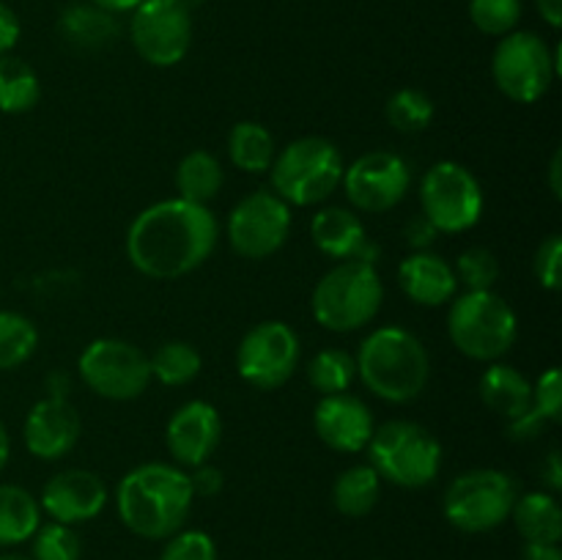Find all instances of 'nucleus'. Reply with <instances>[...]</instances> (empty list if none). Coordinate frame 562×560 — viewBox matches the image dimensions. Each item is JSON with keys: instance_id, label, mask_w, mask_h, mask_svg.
I'll return each mask as SVG.
<instances>
[{"instance_id": "1", "label": "nucleus", "mask_w": 562, "mask_h": 560, "mask_svg": "<svg viewBox=\"0 0 562 560\" xmlns=\"http://www.w3.org/2000/svg\"><path fill=\"white\" fill-rule=\"evenodd\" d=\"M220 225L212 209L184 198L151 203L126 234L132 267L151 280H176L201 267L217 247Z\"/></svg>"}, {"instance_id": "2", "label": "nucleus", "mask_w": 562, "mask_h": 560, "mask_svg": "<svg viewBox=\"0 0 562 560\" xmlns=\"http://www.w3.org/2000/svg\"><path fill=\"white\" fill-rule=\"evenodd\" d=\"M192 492L190 475L176 464L148 461L126 472L115 489V508L121 522L135 536L165 541L190 519Z\"/></svg>"}, {"instance_id": "3", "label": "nucleus", "mask_w": 562, "mask_h": 560, "mask_svg": "<svg viewBox=\"0 0 562 560\" xmlns=\"http://www.w3.org/2000/svg\"><path fill=\"white\" fill-rule=\"evenodd\" d=\"M357 377L390 404H409L426 390L431 357L417 335L404 327H379L360 344L355 357Z\"/></svg>"}, {"instance_id": "4", "label": "nucleus", "mask_w": 562, "mask_h": 560, "mask_svg": "<svg viewBox=\"0 0 562 560\" xmlns=\"http://www.w3.org/2000/svg\"><path fill=\"white\" fill-rule=\"evenodd\" d=\"M382 300L384 285L376 264L340 261L316 283L311 311L329 333H355L376 318Z\"/></svg>"}, {"instance_id": "5", "label": "nucleus", "mask_w": 562, "mask_h": 560, "mask_svg": "<svg viewBox=\"0 0 562 560\" xmlns=\"http://www.w3.org/2000/svg\"><path fill=\"white\" fill-rule=\"evenodd\" d=\"M344 154L327 137H300L291 141L274 157L269 176L272 192L294 206H316L327 201L344 181Z\"/></svg>"}, {"instance_id": "6", "label": "nucleus", "mask_w": 562, "mask_h": 560, "mask_svg": "<svg viewBox=\"0 0 562 560\" xmlns=\"http://www.w3.org/2000/svg\"><path fill=\"white\" fill-rule=\"evenodd\" d=\"M379 478L401 489H423L442 470V445L415 421H387L373 428L368 443Z\"/></svg>"}, {"instance_id": "7", "label": "nucleus", "mask_w": 562, "mask_h": 560, "mask_svg": "<svg viewBox=\"0 0 562 560\" xmlns=\"http://www.w3.org/2000/svg\"><path fill=\"white\" fill-rule=\"evenodd\" d=\"M448 333L461 355L481 362H497L516 344L519 318L514 307L494 291H464L450 305Z\"/></svg>"}, {"instance_id": "8", "label": "nucleus", "mask_w": 562, "mask_h": 560, "mask_svg": "<svg viewBox=\"0 0 562 560\" xmlns=\"http://www.w3.org/2000/svg\"><path fill=\"white\" fill-rule=\"evenodd\" d=\"M519 486L503 470H467L445 489V519L461 533H488L510 519Z\"/></svg>"}, {"instance_id": "9", "label": "nucleus", "mask_w": 562, "mask_h": 560, "mask_svg": "<svg viewBox=\"0 0 562 560\" xmlns=\"http://www.w3.org/2000/svg\"><path fill=\"white\" fill-rule=\"evenodd\" d=\"M560 71V53L538 33L510 31L499 38L492 58V75L499 91L519 104L543 99Z\"/></svg>"}, {"instance_id": "10", "label": "nucleus", "mask_w": 562, "mask_h": 560, "mask_svg": "<svg viewBox=\"0 0 562 560\" xmlns=\"http://www.w3.org/2000/svg\"><path fill=\"white\" fill-rule=\"evenodd\" d=\"M420 206L439 234H464L483 217V187L464 165L442 159L423 176Z\"/></svg>"}, {"instance_id": "11", "label": "nucleus", "mask_w": 562, "mask_h": 560, "mask_svg": "<svg viewBox=\"0 0 562 560\" xmlns=\"http://www.w3.org/2000/svg\"><path fill=\"white\" fill-rule=\"evenodd\" d=\"M77 371L88 390L108 401H132L151 384L148 357L121 338H97L82 349Z\"/></svg>"}, {"instance_id": "12", "label": "nucleus", "mask_w": 562, "mask_h": 560, "mask_svg": "<svg viewBox=\"0 0 562 560\" xmlns=\"http://www.w3.org/2000/svg\"><path fill=\"white\" fill-rule=\"evenodd\" d=\"M130 36L146 64L168 69L192 44V11L184 0H143L132 11Z\"/></svg>"}, {"instance_id": "13", "label": "nucleus", "mask_w": 562, "mask_h": 560, "mask_svg": "<svg viewBox=\"0 0 562 560\" xmlns=\"http://www.w3.org/2000/svg\"><path fill=\"white\" fill-rule=\"evenodd\" d=\"M302 344L285 322H261L241 338L236 349V371L256 390H278L294 377Z\"/></svg>"}, {"instance_id": "14", "label": "nucleus", "mask_w": 562, "mask_h": 560, "mask_svg": "<svg viewBox=\"0 0 562 560\" xmlns=\"http://www.w3.org/2000/svg\"><path fill=\"white\" fill-rule=\"evenodd\" d=\"M291 234V206L272 190L241 198L228 217V242L241 258H269Z\"/></svg>"}, {"instance_id": "15", "label": "nucleus", "mask_w": 562, "mask_h": 560, "mask_svg": "<svg viewBox=\"0 0 562 560\" xmlns=\"http://www.w3.org/2000/svg\"><path fill=\"white\" fill-rule=\"evenodd\" d=\"M409 165L393 152H368L344 170V190L351 206L368 214H382L398 206L409 192Z\"/></svg>"}, {"instance_id": "16", "label": "nucleus", "mask_w": 562, "mask_h": 560, "mask_svg": "<svg viewBox=\"0 0 562 560\" xmlns=\"http://www.w3.org/2000/svg\"><path fill=\"white\" fill-rule=\"evenodd\" d=\"M38 505L53 522L75 527L102 514L108 505V486L91 470H60L44 483Z\"/></svg>"}, {"instance_id": "17", "label": "nucleus", "mask_w": 562, "mask_h": 560, "mask_svg": "<svg viewBox=\"0 0 562 560\" xmlns=\"http://www.w3.org/2000/svg\"><path fill=\"white\" fill-rule=\"evenodd\" d=\"M220 437H223L220 412L201 399L181 404L170 415L168 428H165V443H168L170 456L181 467H192V470L212 459Z\"/></svg>"}, {"instance_id": "18", "label": "nucleus", "mask_w": 562, "mask_h": 560, "mask_svg": "<svg viewBox=\"0 0 562 560\" xmlns=\"http://www.w3.org/2000/svg\"><path fill=\"white\" fill-rule=\"evenodd\" d=\"M313 428L327 448L338 453H360L373 437V412L351 393L322 395L313 410Z\"/></svg>"}, {"instance_id": "19", "label": "nucleus", "mask_w": 562, "mask_h": 560, "mask_svg": "<svg viewBox=\"0 0 562 560\" xmlns=\"http://www.w3.org/2000/svg\"><path fill=\"white\" fill-rule=\"evenodd\" d=\"M82 423L75 406L58 395H47L31 406L25 417V448L36 459L58 461L71 453L80 439Z\"/></svg>"}, {"instance_id": "20", "label": "nucleus", "mask_w": 562, "mask_h": 560, "mask_svg": "<svg viewBox=\"0 0 562 560\" xmlns=\"http://www.w3.org/2000/svg\"><path fill=\"white\" fill-rule=\"evenodd\" d=\"M311 239L318 250L335 261L376 264V247L366 234V225L344 206H327L313 214Z\"/></svg>"}, {"instance_id": "21", "label": "nucleus", "mask_w": 562, "mask_h": 560, "mask_svg": "<svg viewBox=\"0 0 562 560\" xmlns=\"http://www.w3.org/2000/svg\"><path fill=\"white\" fill-rule=\"evenodd\" d=\"M398 285L417 305L439 307L453 300L456 289H459V278H456L453 267L442 256L417 250L401 261Z\"/></svg>"}, {"instance_id": "22", "label": "nucleus", "mask_w": 562, "mask_h": 560, "mask_svg": "<svg viewBox=\"0 0 562 560\" xmlns=\"http://www.w3.org/2000/svg\"><path fill=\"white\" fill-rule=\"evenodd\" d=\"M477 390H481L483 404L503 415L505 421H516L532 410V384L527 382L525 373L505 362H492L483 371Z\"/></svg>"}, {"instance_id": "23", "label": "nucleus", "mask_w": 562, "mask_h": 560, "mask_svg": "<svg viewBox=\"0 0 562 560\" xmlns=\"http://www.w3.org/2000/svg\"><path fill=\"white\" fill-rule=\"evenodd\" d=\"M510 519L527 544H560L562 508L552 492H527L516 497Z\"/></svg>"}, {"instance_id": "24", "label": "nucleus", "mask_w": 562, "mask_h": 560, "mask_svg": "<svg viewBox=\"0 0 562 560\" xmlns=\"http://www.w3.org/2000/svg\"><path fill=\"white\" fill-rule=\"evenodd\" d=\"M42 525V505L27 489L0 483V547L31 541Z\"/></svg>"}, {"instance_id": "25", "label": "nucleus", "mask_w": 562, "mask_h": 560, "mask_svg": "<svg viewBox=\"0 0 562 560\" xmlns=\"http://www.w3.org/2000/svg\"><path fill=\"white\" fill-rule=\"evenodd\" d=\"M223 165L214 154L203 152H190L176 168V190H179V198L190 203H201L206 206L212 198H217V192L223 190Z\"/></svg>"}, {"instance_id": "26", "label": "nucleus", "mask_w": 562, "mask_h": 560, "mask_svg": "<svg viewBox=\"0 0 562 560\" xmlns=\"http://www.w3.org/2000/svg\"><path fill=\"white\" fill-rule=\"evenodd\" d=\"M228 157L241 173H263L278 157L272 132L258 121H239L228 135Z\"/></svg>"}, {"instance_id": "27", "label": "nucleus", "mask_w": 562, "mask_h": 560, "mask_svg": "<svg viewBox=\"0 0 562 560\" xmlns=\"http://www.w3.org/2000/svg\"><path fill=\"white\" fill-rule=\"evenodd\" d=\"M382 494V478L371 464H357L340 472L333 483V503L344 516H366Z\"/></svg>"}, {"instance_id": "28", "label": "nucleus", "mask_w": 562, "mask_h": 560, "mask_svg": "<svg viewBox=\"0 0 562 560\" xmlns=\"http://www.w3.org/2000/svg\"><path fill=\"white\" fill-rule=\"evenodd\" d=\"M42 82L36 69L14 55H0V113L20 115L36 108Z\"/></svg>"}, {"instance_id": "29", "label": "nucleus", "mask_w": 562, "mask_h": 560, "mask_svg": "<svg viewBox=\"0 0 562 560\" xmlns=\"http://www.w3.org/2000/svg\"><path fill=\"white\" fill-rule=\"evenodd\" d=\"M60 33L69 38L77 47H104L115 38L119 25H115L113 14L93 3H71L69 9L60 14Z\"/></svg>"}, {"instance_id": "30", "label": "nucleus", "mask_w": 562, "mask_h": 560, "mask_svg": "<svg viewBox=\"0 0 562 560\" xmlns=\"http://www.w3.org/2000/svg\"><path fill=\"white\" fill-rule=\"evenodd\" d=\"M148 368H151V379H157L159 384L184 388L201 373L203 360L195 346L187 340H168L148 357Z\"/></svg>"}, {"instance_id": "31", "label": "nucleus", "mask_w": 562, "mask_h": 560, "mask_svg": "<svg viewBox=\"0 0 562 560\" xmlns=\"http://www.w3.org/2000/svg\"><path fill=\"white\" fill-rule=\"evenodd\" d=\"M38 346V329L27 316L0 311V371L25 366Z\"/></svg>"}, {"instance_id": "32", "label": "nucleus", "mask_w": 562, "mask_h": 560, "mask_svg": "<svg viewBox=\"0 0 562 560\" xmlns=\"http://www.w3.org/2000/svg\"><path fill=\"white\" fill-rule=\"evenodd\" d=\"M357 377V362L344 349H324L307 366V382L322 395L346 393Z\"/></svg>"}, {"instance_id": "33", "label": "nucleus", "mask_w": 562, "mask_h": 560, "mask_svg": "<svg viewBox=\"0 0 562 560\" xmlns=\"http://www.w3.org/2000/svg\"><path fill=\"white\" fill-rule=\"evenodd\" d=\"M384 115L398 132H423L434 119V102L417 88H401L387 99Z\"/></svg>"}, {"instance_id": "34", "label": "nucleus", "mask_w": 562, "mask_h": 560, "mask_svg": "<svg viewBox=\"0 0 562 560\" xmlns=\"http://www.w3.org/2000/svg\"><path fill=\"white\" fill-rule=\"evenodd\" d=\"M80 555L82 541L71 525L47 522V525H38L31 538L33 560H80Z\"/></svg>"}, {"instance_id": "35", "label": "nucleus", "mask_w": 562, "mask_h": 560, "mask_svg": "<svg viewBox=\"0 0 562 560\" xmlns=\"http://www.w3.org/2000/svg\"><path fill=\"white\" fill-rule=\"evenodd\" d=\"M470 20L486 36H508L521 20V0H470Z\"/></svg>"}, {"instance_id": "36", "label": "nucleus", "mask_w": 562, "mask_h": 560, "mask_svg": "<svg viewBox=\"0 0 562 560\" xmlns=\"http://www.w3.org/2000/svg\"><path fill=\"white\" fill-rule=\"evenodd\" d=\"M453 272L467 291H492L499 278V261L488 247H470L459 256Z\"/></svg>"}, {"instance_id": "37", "label": "nucleus", "mask_w": 562, "mask_h": 560, "mask_svg": "<svg viewBox=\"0 0 562 560\" xmlns=\"http://www.w3.org/2000/svg\"><path fill=\"white\" fill-rule=\"evenodd\" d=\"M159 560H217V544L209 533L181 527L179 533L165 538Z\"/></svg>"}, {"instance_id": "38", "label": "nucleus", "mask_w": 562, "mask_h": 560, "mask_svg": "<svg viewBox=\"0 0 562 560\" xmlns=\"http://www.w3.org/2000/svg\"><path fill=\"white\" fill-rule=\"evenodd\" d=\"M532 410L547 423L562 421V373L560 368H547L532 384Z\"/></svg>"}, {"instance_id": "39", "label": "nucleus", "mask_w": 562, "mask_h": 560, "mask_svg": "<svg viewBox=\"0 0 562 560\" xmlns=\"http://www.w3.org/2000/svg\"><path fill=\"white\" fill-rule=\"evenodd\" d=\"M532 269H536V280L547 291L560 289V272H562V239L558 234L549 236L547 242H541L536 253V261H532Z\"/></svg>"}, {"instance_id": "40", "label": "nucleus", "mask_w": 562, "mask_h": 560, "mask_svg": "<svg viewBox=\"0 0 562 560\" xmlns=\"http://www.w3.org/2000/svg\"><path fill=\"white\" fill-rule=\"evenodd\" d=\"M190 483H192V492L195 494L214 497V494H220V489H223V472L212 464H201V467H195V472L190 475Z\"/></svg>"}, {"instance_id": "41", "label": "nucleus", "mask_w": 562, "mask_h": 560, "mask_svg": "<svg viewBox=\"0 0 562 560\" xmlns=\"http://www.w3.org/2000/svg\"><path fill=\"white\" fill-rule=\"evenodd\" d=\"M404 234H406V245L415 247V253H417V250H428V247L434 245V239H437L439 231L434 228V225L428 223L423 214H417L415 220H409V225H406Z\"/></svg>"}, {"instance_id": "42", "label": "nucleus", "mask_w": 562, "mask_h": 560, "mask_svg": "<svg viewBox=\"0 0 562 560\" xmlns=\"http://www.w3.org/2000/svg\"><path fill=\"white\" fill-rule=\"evenodd\" d=\"M20 31L22 27L14 11L0 3V55H9V49H14V44L20 42Z\"/></svg>"}, {"instance_id": "43", "label": "nucleus", "mask_w": 562, "mask_h": 560, "mask_svg": "<svg viewBox=\"0 0 562 560\" xmlns=\"http://www.w3.org/2000/svg\"><path fill=\"white\" fill-rule=\"evenodd\" d=\"M543 426H547V421L536 410H530L527 415L508 421V434L514 439H536L543 432Z\"/></svg>"}, {"instance_id": "44", "label": "nucleus", "mask_w": 562, "mask_h": 560, "mask_svg": "<svg viewBox=\"0 0 562 560\" xmlns=\"http://www.w3.org/2000/svg\"><path fill=\"white\" fill-rule=\"evenodd\" d=\"M521 560H562V549L558 544H525Z\"/></svg>"}, {"instance_id": "45", "label": "nucleus", "mask_w": 562, "mask_h": 560, "mask_svg": "<svg viewBox=\"0 0 562 560\" xmlns=\"http://www.w3.org/2000/svg\"><path fill=\"white\" fill-rule=\"evenodd\" d=\"M538 14L547 20L549 27H560L562 25V0H536Z\"/></svg>"}, {"instance_id": "46", "label": "nucleus", "mask_w": 562, "mask_h": 560, "mask_svg": "<svg viewBox=\"0 0 562 560\" xmlns=\"http://www.w3.org/2000/svg\"><path fill=\"white\" fill-rule=\"evenodd\" d=\"M547 481H549V486H552V494L560 492V489H562V467H560V453H558V450H552V453H549Z\"/></svg>"}, {"instance_id": "47", "label": "nucleus", "mask_w": 562, "mask_h": 560, "mask_svg": "<svg viewBox=\"0 0 562 560\" xmlns=\"http://www.w3.org/2000/svg\"><path fill=\"white\" fill-rule=\"evenodd\" d=\"M91 3L110 11V14H119V11H135L143 0H91Z\"/></svg>"}, {"instance_id": "48", "label": "nucleus", "mask_w": 562, "mask_h": 560, "mask_svg": "<svg viewBox=\"0 0 562 560\" xmlns=\"http://www.w3.org/2000/svg\"><path fill=\"white\" fill-rule=\"evenodd\" d=\"M562 154L554 152L552 165H549V181H552V195L562 198Z\"/></svg>"}, {"instance_id": "49", "label": "nucleus", "mask_w": 562, "mask_h": 560, "mask_svg": "<svg viewBox=\"0 0 562 560\" xmlns=\"http://www.w3.org/2000/svg\"><path fill=\"white\" fill-rule=\"evenodd\" d=\"M9 456H11V439H9V432H5V426L0 423V470L5 467Z\"/></svg>"}, {"instance_id": "50", "label": "nucleus", "mask_w": 562, "mask_h": 560, "mask_svg": "<svg viewBox=\"0 0 562 560\" xmlns=\"http://www.w3.org/2000/svg\"><path fill=\"white\" fill-rule=\"evenodd\" d=\"M0 560H33V558H27V555H16V552H9V555H0Z\"/></svg>"}]
</instances>
